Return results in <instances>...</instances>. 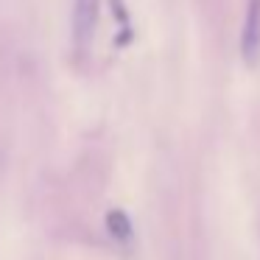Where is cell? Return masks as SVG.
Returning <instances> with one entry per match:
<instances>
[{
  "instance_id": "1",
  "label": "cell",
  "mask_w": 260,
  "mask_h": 260,
  "mask_svg": "<svg viewBox=\"0 0 260 260\" xmlns=\"http://www.w3.org/2000/svg\"><path fill=\"white\" fill-rule=\"evenodd\" d=\"M98 12H101V0H73V14H70V37L73 48L79 53L87 51V45L95 37Z\"/></svg>"
},
{
  "instance_id": "2",
  "label": "cell",
  "mask_w": 260,
  "mask_h": 260,
  "mask_svg": "<svg viewBox=\"0 0 260 260\" xmlns=\"http://www.w3.org/2000/svg\"><path fill=\"white\" fill-rule=\"evenodd\" d=\"M241 59L246 68H254L260 59V0H249L241 28Z\"/></svg>"
},
{
  "instance_id": "3",
  "label": "cell",
  "mask_w": 260,
  "mask_h": 260,
  "mask_svg": "<svg viewBox=\"0 0 260 260\" xmlns=\"http://www.w3.org/2000/svg\"><path fill=\"white\" fill-rule=\"evenodd\" d=\"M107 230H109V235L120 243L132 241V221L123 210H109L107 213Z\"/></svg>"
}]
</instances>
